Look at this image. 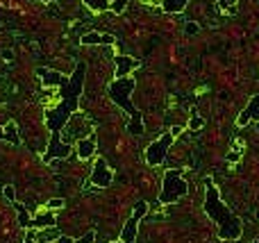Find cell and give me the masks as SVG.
<instances>
[{
	"instance_id": "obj_1",
	"label": "cell",
	"mask_w": 259,
	"mask_h": 243,
	"mask_svg": "<svg viewBox=\"0 0 259 243\" xmlns=\"http://www.w3.org/2000/svg\"><path fill=\"white\" fill-rule=\"evenodd\" d=\"M84 75H86V66L84 61L75 66V71L71 78H66V82L61 84V91L57 96V105L50 107L46 112V125L48 130L53 132V139L48 143V152L43 155V162L50 164L53 159H66L71 155V143L61 141V130L71 123L75 114L80 112V96L84 89Z\"/></svg>"
},
{
	"instance_id": "obj_2",
	"label": "cell",
	"mask_w": 259,
	"mask_h": 243,
	"mask_svg": "<svg viewBox=\"0 0 259 243\" xmlns=\"http://www.w3.org/2000/svg\"><path fill=\"white\" fill-rule=\"evenodd\" d=\"M205 214L212 218V223L216 225V230H219V237L223 241H239L241 234H243V223H241V218L230 211L223 200H220V193L219 189L212 184V180H205Z\"/></svg>"
},
{
	"instance_id": "obj_3",
	"label": "cell",
	"mask_w": 259,
	"mask_h": 243,
	"mask_svg": "<svg viewBox=\"0 0 259 243\" xmlns=\"http://www.w3.org/2000/svg\"><path fill=\"white\" fill-rule=\"evenodd\" d=\"M134 86H137V82H134L132 78H116L112 84L107 86V93H109V98L130 116L127 132H130L132 137H141V134H143V119H141L139 109H137V107L132 105V100H130Z\"/></svg>"
},
{
	"instance_id": "obj_4",
	"label": "cell",
	"mask_w": 259,
	"mask_h": 243,
	"mask_svg": "<svg viewBox=\"0 0 259 243\" xmlns=\"http://www.w3.org/2000/svg\"><path fill=\"white\" fill-rule=\"evenodd\" d=\"M189 193V184H186L184 175L179 168H168L164 171V180H161V191L157 202L159 204H175L178 200Z\"/></svg>"
},
{
	"instance_id": "obj_5",
	"label": "cell",
	"mask_w": 259,
	"mask_h": 243,
	"mask_svg": "<svg viewBox=\"0 0 259 243\" xmlns=\"http://www.w3.org/2000/svg\"><path fill=\"white\" fill-rule=\"evenodd\" d=\"M173 141H175V137H173L171 132L161 134L157 141H153V143L146 148V164L148 166H159L161 162L166 159V152L171 150Z\"/></svg>"
},
{
	"instance_id": "obj_6",
	"label": "cell",
	"mask_w": 259,
	"mask_h": 243,
	"mask_svg": "<svg viewBox=\"0 0 259 243\" xmlns=\"http://www.w3.org/2000/svg\"><path fill=\"white\" fill-rule=\"evenodd\" d=\"M112 182H114V171L109 168V164H107L105 159L98 157L96 164H93L91 175H89V184L96 186V189H107Z\"/></svg>"
},
{
	"instance_id": "obj_7",
	"label": "cell",
	"mask_w": 259,
	"mask_h": 243,
	"mask_svg": "<svg viewBox=\"0 0 259 243\" xmlns=\"http://www.w3.org/2000/svg\"><path fill=\"white\" fill-rule=\"evenodd\" d=\"M82 43L84 46H116V37L114 34L98 32V30H91V32L82 34Z\"/></svg>"
},
{
	"instance_id": "obj_8",
	"label": "cell",
	"mask_w": 259,
	"mask_h": 243,
	"mask_svg": "<svg viewBox=\"0 0 259 243\" xmlns=\"http://www.w3.org/2000/svg\"><path fill=\"white\" fill-rule=\"evenodd\" d=\"M250 121H259V93L250 98L248 107L239 114V119H237V125H239V127H246Z\"/></svg>"
},
{
	"instance_id": "obj_9",
	"label": "cell",
	"mask_w": 259,
	"mask_h": 243,
	"mask_svg": "<svg viewBox=\"0 0 259 243\" xmlns=\"http://www.w3.org/2000/svg\"><path fill=\"white\" fill-rule=\"evenodd\" d=\"M139 66V61L130 55H119L116 57V78H130V73Z\"/></svg>"
},
{
	"instance_id": "obj_10",
	"label": "cell",
	"mask_w": 259,
	"mask_h": 243,
	"mask_svg": "<svg viewBox=\"0 0 259 243\" xmlns=\"http://www.w3.org/2000/svg\"><path fill=\"white\" fill-rule=\"evenodd\" d=\"M37 75H39L41 82H43L46 86H61L64 82H66V78H64L60 71H53V68H39Z\"/></svg>"
},
{
	"instance_id": "obj_11",
	"label": "cell",
	"mask_w": 259,
	"mask_h": 243,
	"mask_svg": "<svg viewBox=\"0 0 259 243\" xmlns=\"http://www.w3.org/2000/svg\"><path fill=\"white\" fill-rule=\"evenodd\" d=\"M75 152H78V157H80L82 162L91 159L93 155H96V141H93L91 137L78 139V143H75Z\"/></svg>"
},
{
	"instance_id": "obj_12",
	"label": "cell",
	"mask_w": 259,
	"mask_h": 243,
	"mask_svg": "<svg viewBox=\"0 0 259 243\" xmlns=\"http://www.w3.org/2000/svg\"><path fill=\"white\" fill-rule=\"evenodd\" d=\"M139 221L134 216H130L125 221V225H123V230H120V241H125V243H134L137 241V234H139Z\"/></svg>"
},
{
	"instance_id": "obj_13",
	"label": "cell",
	"mask_w": 259,
	"mask_h": 243,
	"mask_svg": "<svg viewBox=\"0 0 259 243\" xmlns=\"http://www.w3.org/2000/svg\"><path fill=\"white\" fill-rule=\"evenodd\" d=\"M53 225H55V216L50 214V209H46V207H43V211H41L39 216L32 218L30 227H37V230H41V227H53Z\"/></svg>"
},
{
	"instance_id": "obj_14",
	"label": "cell",
	"mask_w": 259,
	"mask_h": 243,
	"mask_svg": "<svg viewBox=\"0 0 259 243\" xmlns=\"http://www.w3.org/2000/svg\"><path fill=\"white\" fill-rule=\"evenodd\" d=\"M186 5H189V0H161V9L166 14H179L184 12Z\"/></svg>"
},
{
	"instance_id": "obj_15",
	"label": "cell",
	"mask_w": 259,
	"mask_h": 243,
	"mask_svg": "<svg viewBox=\"0 0 259 243\" xmlns=\"http://www.w3.org/2000/svg\"><path fill=\"white\" fill-rule=\"evenodd\" d=\"M2 130H5V137H2V141H9V143H14V145H19V143H20L19 127H16V123H14V121H9V123H7Z\"/></svg>"
},
{
	"instance_id": "obj_16",
	"label": "cell",
	"mask_w": 259,
	"mask_h": 243,
	"mask_svg": "<svg viewBox=\"0 0 259 243\" xmlns=\"http://www.w3.org/2000/svg\"><path fill=\"white\" fill-rule=\"evenodd\" d=\"M14 209H16V214H19V225L27 230V227H30V223H32V216H30V211L25 209V204L14 202Z\"/></svg>"
},
{
	"instance_id": "obj_17",
	"label": "cell",
	"mask_w": 259,
	"mask_h": 243,
	"mask_svg": "<svg viewBox=\"0 0 259 243\" xmlns=\"http://www.w3.org/2000/svg\"><path fill=\"white\" fill-rule=\"evenodd\" d=\"M84 2H86V7H91L93 12H107L112 0H84Z\"/></svg>"
},
{
	"instance_id": "obj_18",
	"label": "cell",
	"mask_w": 259,
	"mask_h": 243,
	"mask_svg": "<svg viewBox=\"0 0 259 243\" xmlns=\"http://www.w3.org/2000/svg\"><path fill=\"white\" fill-rule=\"evenodd\" d=\"M148 209H150V207H148V202H146V200H139V202L134 204L132 216L137 218V221H141V218H143V216H146V214H148Z\"/></svg>"
},
{
	"instance_id": "obj_19",
	"label": "cell",
	"mask_w": 259,
	"mask_h": 243,
	"mask_svg": "<svg viewBox=\"0 0 259 243\" xmlns=\"http://www.w3.org/2000/svg\"><path fill=\"white\" fill-rule=\"evenodd\" d=\"M125 7H127V0H112V2H109V12L123 14L125 12Z\"/></svg>"
},
{
	"instance_id": "obj_20",
	"label": "cell",
	"mask_w": 259,
	"mask_h": 243,
	"mask_svg": "<svg viewBox=\"0 0 259 243\" xmlns=\"http://www.w3.org/2000/svg\"><path fill=\"white\" fill-rule=\"evenodd\" d=\"M205 127V119H200V116H191V121H189V130L191 132H198Z\"/></svg>"
},
{
	"instance_id": "obj_21",
	"label": "cell",
	"mask_w": 259,
	"mask_h": 243,
	"mask_svg": "<svg viewBox=\"0 0 259 243\" xmlns=\"http://www.w3.org/2000/svg\"><path fill=\"white\" fill-rule=\"evenodd\" d=\"M64 198H53V200H48L46 202V209H50V211H57V209H61L64 207Z\"/></svg>"
},
{
	"instance_id": "obj_22",
	"label": "cell",
	"mask_w": 259,
	"mask_h": 243,
	"mask_svg": "<svg viewBox=\"0 0 259 243\" xmlns=\"http://www.w3.org/2000/svg\"><path fill=\"white\" fill-rule=\"evenodd\" d=\"M37 237H39V230H37V227H27L23 243H37Z\"/></svg>"
},
{
	"instance_id": "obj_23",
	"label": "cell",
	"mask_w": 259,
	"mask_h": 243,
	"mask_svg": "<svg viewBox=\"0 0 259 243\" xmlns=\"http://www.w3.org/2000/svg\"><path fill=\"white\" fill-rule=\"evenodd\" d=\"M2 196H5L12 204L16 202V191H14V186H12V184H7V186H2Z\"/></svg>"
},
{
	"instance_id": "obj_24",
	"label": "cell",
	"mask_w": 259,
	"mask_h": 243,
	"mask_svg": "<svg viewBox=\"0 0 259 243\" xmlns=\"http://www.w3.org/2000/svg\"><path fill=\"white\" fill-rule=\"evenodd\" d=\"M93 241H96V232L93 230H89L86 234H82L80 239H75V243H93Z\"/></svg>"
},
{
	"instance_id": "obj_25",
	"label": "cell",
	"mask_w": 259,
	"mask_h": 243,
	"mask_svg": "<svg viewBox=\"0 0 259 243\" xmlns=\"http://www.w3.org/2000/svg\"><path fill=\"white\" fill-rule=\"evenodd\" d=\"M241 155H243V152H239V150H230V152H227V164H237V162L241 159Z\"/></svg>"
},
{
	"instance_id": "obj_26",
	"label": "cell",
	"mask_w": 259,
	"mask_h": 243,
	"mask_svg": "<svg viewBox=\"0 0 259 243\" xmlns=\"http://www.w3.org/2000/svg\"><path fill=\"white\" fill-rule=\"evenodd\" d=\"M184 32L189 34V37H191V34H198V32H200L198 23H186V30H184Z\"/></svg>"
},
{
	"instance_id": "obj_27",
	"label": "cell",
	"mask_w": 259,
	"mask_h": 243,
	"mask_svg": "<svg viewBox=\"0 0 259 243\" xmlns=\"http://www.w3.org/2000/svg\"><path fill=\"white\" fill-rule=\"evenodd\" d=\"M46 243H75V239L66 237V234H61V237H57L55 241H46Z\"/></svg>"
},
{
	"instance_id": "obj_28",
	"label": "cell",
	"mask_w": 259,
	"mask_h": 243,
	"mask_svg": "<svg viewBox=\"0 0 259 243\" xmlns=\"http://www.w3.org/2000/svg\"><path fill=\"white\" fill-rule=\"evenodd\" d=\"M168 132H171L173 137L178 139V137H179V134H182V132H184V127H182V125H173V127H171V130H168Z\"/></svg>"
},
{
	"instance_id": "obj_29",
	"label": "cell",
	"mask_w": 259,
	"mask_h": 243,
	"mask_svg": "<svg viewBox=\"0 0 259 243\" xmlns=\"http://www.w3.org/2000/svg\"><path fill=\"white\" fill-rule=\"evenodd\" d=\"M2 60H5V61H12L14 60V53H12V50H2Z\"/></svg>"
},
{
	"instance_id": "obj_30",
	"label": "cell",
	"mask_w": 259,
	"mask_h": 243,
	"mask_svg": "<svg viewBox=\"0 0 259 243\" xmlns=\"http://www.w3.org/2000/svg\"><path fill=\"white\" fill-rule=\"evenodd\" d=\"M2 137H5V130H2V127H0V141H2Z\"/></svg>"
},
{
	"instance_id": "obj_31",
	"label": "cell",
	"mask_w": 259,
	"mask_h": 243,
	"mask_svg": "<svg viewBox=\"0 0 259 243\" xmlns=\"http://www.w3.org/2000/svg\"><path fill=\"white\" fill-rule=\"evenodd\" d=\"M39 2H57V0H39Z\"/></svg>"
},
{
	"instance_id": "obj_32",
	"label": "cell",
	"mask_w": 259,
	"mask_h": 243,
	"mask_svg": "<svg viewBox=\"0 0 259 243\" xmlns=\"http://www.w3.org/2000/svg\"><path fill=\"white\" fill-rule=\"evenodd\" d=\"M112 243H125V241H120V239H119V241H112Z\"/></svg>"
},
{
	"instance_id": "obj_33",
	"label": "cell",
	"mask_w": 259,
	"mask_h": 243,
	"mask_svg": "<svg viewBox=\"0 0 259 243\" xmlns=\"http://www.w3.org/2000/svg\"><path fill=\"white\" fill-rule=\"evenodd\" d=\"M253 243H259V239H255V241H253Z\"/></svg>"
}]
</instances>
